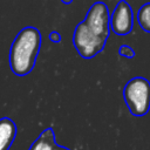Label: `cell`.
<instances>
[{
    "mask_svg": "<svg viewBox=\"0 0 150 150\" xmlns=\"http://www.w3.org/2000/svg\"><path fill=\"white\" fill-rule=\"evenodd\" d=\"M118 54L123 57H127V59H132L135 56V50L128 46V45H122L120 48H118Z\"/></svg>",
    "mask_w": 150,
    "mask_h": 150,
    "instance_id": "9",
    "label": "cell"
},
{
    "mask_svg": "<svg viewBox=\"0 0 150 150\" xmlns=\"http://www.w3.org/2000/svg\"><path fill=\"white\" fill-rule=\"evenodd\" d=\"M107 39L95 34L83 21H81L73 34V45L82 59L89 60L101 53L105 46Z\"/></svg>",
    "mask_w": 150,
    "mask_h": 150,
    "instance_id": "3",
    "label": "cell"
},
{
    "mask_svg": "<svg viewBox=\"0 0 150 150\" xmlns=\"http://www.w3.org/2000/svg\"><path fill=\"white\" fill-rule=\"evenodd\" d=\"M87 26L97 35L108 40L110 34V14L109 8L103 1L94 2L84 18Z\"/></svg>",
    "mask_w": 150,
    "mask_h": 150,
    "instance_id": "4",
    "label": "cell"
},
{
    "mask_svg": "<svg viewBox=\"0 0 150 150\" xmlns=\"http://www.w3.org/2000/svg\"><path fill=\"white\" fill-rule=\"evenodd\" d=\"M52 150H70V149H69V148H67V146L59 145V144H56V143H55V145L52 148Z\"/></svg>",
    "mask_w": 150,
    "mask_h": 150,
    "instance_id": "11",
    "label": "cell"
},
{
    "mask_svg": "<svg viewBox=\"0 0 150 150\" xmlns=\"http://www.w3.org/2000/svg\"><path fill=\"white\" fill-rule=\"evenodd\" d=\"M132 8L125 0H121L110 14V28L116 35H127L132 30Z\"/></svg>",
    "mask_w": 150,
    "mask_h": 150,
    "instance_id": "5",
    "label": "cell"
},
{
    "mask_svg": "<svg viewBox=\"0 0 150 150\" xmlns=\"http://www.w3.org/2000/svg\"><path fill=\"white\" fill-rule=\"evenodd\" d=\"M55 134L52 127L46 128L33 142L28 150H52L55 145Z\"/></svg>",
    "mask_w": 150,
    "mask_h": 150,
    "instance_id": "7",
    "label": "cell"
},
{
    "mask_svg": "<svg viewBox=\"0 0 150 150\" xmlns=\"http://www.w3.org/2000/svg\"><path fill=\"white\" fill-rule=\"evenodd\" d=\"M48 38H49V40H50L52 42H54V43H59V42L61 41V34H60L59 32H56V30L50 32Z\"/></svg>",
    "mask_w": 150,
    "mask_h": 150,
    "instance_id": "10",
    "label": "cell"
},
{
    "mask_svg": "<svg viewBox=\"0 0 150 150\" xmlns=\"http://www.w3.org/2000/svg\"><path fill=\"white\" fill-rule=\"evenodd\" d=\"M123 100L132 116L146 115L150 110V81L142 76L130 79L124 84Z\"/></svg>",
    "mask_w": 150,
    "mask_h": 150,
    "instance_id": "2",
    "label": "cell"
},
{
    "mask_svg": "<svg viewBox=\"0 0 150 150\" xmlns=\"http://www.w3.org/2000/svg\"><path fill=\"white\" fill-rule=\"evenodd\" d=\"M41 33L36 27H23L14 38L9 49V67L14 75H28L36 62L41 47Z\"/></svg>",
    "mask_w": 150,
    "mask_h": 150,
    "instance_id": "1",
    "label": "cell"
},
{
    "mask_svg": "<svg viewBox=\"0 0 150 150\" xmlns=\"http://www.w3.org/2000/svg\"><path fill=\"white\" fill-rule=\"evenodd\" d=\"M16 136V125L9 117L0 118V150H9Z\"/></svg>",
    "mask_w": 150,
    "mask_h": 150,
    "instance_id": "6",
    "label": "cell"
},
{
    "mask_svg": "<svg viewBox=\"0 0 150 150\" xmlns=\"http://www.w3.org/2000/svg\"><path fill=\"white\" fill-rule=\"evenodd\" d=\"M61 1H62L63 4H70V2L73 1V0H61Z\"/></svg>",
    "mask_w": 150,
    "mask_h": 150,
    "instance_id": "12",
    "label": "cell"
},
{
    "mask_svg": "<svg viewBox=\"0 0 150 150\" xmlns=\"http://www.w3.org/2000/svg\"><path fill=\"white\" fill-rule=\"evenodd\" d=\"M137 21L144 32L150 33V2H145L137 12Z\"/></svg>",
    "mask_w": 150,
    "mask_h": 150,
    "instance_id": "8",
    "label": "cell"
}]
</instances>
